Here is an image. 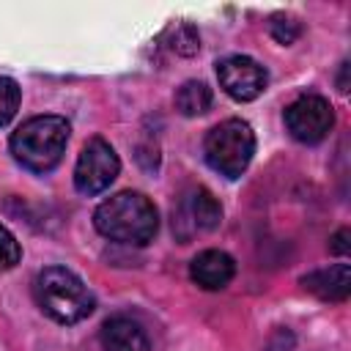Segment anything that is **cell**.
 Returning a JSON list of instances; mask_svg holds the SVG:
<instances>
[{
    "label": "cell",
    "mask_w": 351,
    "mask_h": 351,
    "mask_svg": "<svg viewBox=\"0 0 351 351\" xmlns=\"http://www.w3.org/2000/svg\"><path fill=\"white\" fill-rule=\"evenodd\" d=\"M348 239H351V230L348 228H343V230H337L335 236H332V252H337V255H348V250H351V244H348Z\"/></svg>",
    "instance_id": "cell-17"
},
{
    "label": "cell",
    "mask_w": 351,
    "mask_h": 351,
    "mask_svg": "<svg viewBox=\"0 0 351 351\" xmlns=\"http://www.w3.org/2000/svg\"><path fill=\"white\" fill-rule=\"evenodd\" d=\"M176 52H181V55H192V52H197V47H200V38H197V33H195V27L192 25H178L176 30H173V44H170Z\"/></svg>",
    "instance_id": "cell-16"
},
{
    "label": "cell",
    "mask_w": 351,
    "mask_h": 351,
    "mask_svg": "<svg viewBox=\"0 0 351 351\" xmlns=\"http://www.w3.org/2000/svg\"><path fill=\"white\" fill-rule=\"evenodd\" d=\"M19 99H22L19 85L11 77H0V126H5L16 115Z\"/></svg>",
    "instance_id": "cell-13"
},
{
    "label": "cell",
    "mask_w": 351,
    "mask_h": 351,
    "mask_svg": "<svg viewBox=\"0 0 351 351\" xmlns=\"http://www.w3.org/2000/svg\"><path fill=\"white\" fill-rule=\"evenodd\" d=\"M302 285L321 302H343L351 293V266L335 263L326 269H315L302 277Z\"/></svg>",
    "instance_id": "cell-11"
},
{
    "label": "cell",
    "mask_w": 351,
    "mask_h": 351,
    "mask_svg": "<svg viewBox=\"0 0 351 351\" xmlns=\"http://www.w3.org/2000/svg\"><path fill=\"white\" fill-rule=\"evenodd\" d=\"M19 255H22L19 241L14 239V233H11L8 228L0 225V271L14 269V266L19 263Z\"/></svg>",
    "instance_id": "cell-15"
},
{
    "label": "cell",
    "mask_w": 351,
    "mask_h": 351,
    "mask_svg": "<svg viewBox=\"0 0 351 351\" xmlns=\"http://www.w3.org/2000/svg\"><path fill=\"white\" fill-rule=\"evenodd\" d=\"M217 77H219V85L222 90L236 99V101H252L263 93L266 88V69L247 58V55H230L225 60L217 63Z\"/></svg>",
    "instance_id": "cell-8"
},
{
    "label": "cell",
    "mask_w": 351,
    "mask_h": 351,
    "mask_svg": "<svg viewBox=\"0 0 351 351\" xmlns=\"http://www.w3.org/2000/svg\"><path fill=\"white\" fill-rule=\"evenodd\" d=\"M236 274V261L222 250H203L189 263V277L203 291H219L225 288Z\"/></svg>",
    "instance_id": "cell-9"
},
{
    "label": "cell",
    "mask_w": 351,
    "mask_h": 351,
    "mask_svg": "<svg viewBox=\"0 0 351 351\" xmlns=\"http://www.w3.org/2000/svg\"><path fill=\"white\" fill-rule=\"evenodd\" d=\"M269 33H271L274 41H280V44H293V41L302 36V25H299V19H293V16L274 14V16L269 19Z\"/></svg>",
    "instance_id": "cell-14"
},
{
    "label": "cell",
    "mask_w": 351,
    "mask_h": 351,
    "mask_svg": "<svg viewBox=\"0 0 351 351\" xmlns=\"http://www.w3.org/2000/svg\"><path fill=\"white\" fill-rule=\"evenodd\" d=\"M118 170H121V162H118V154L112 151V145L101 137H93L77 159L74 186L80 195H99L115 181Z\"/></svg>",
    "instance_id": "cell-5"
},
{
    "label": "cell",
    "mask_w": 351,
    "mask_h": 351,
    "mask_svg": "<svg viewBox=\"0 0 351 351\" xmlns=\"http://www.w3.org/2000/svg\"><path fill=\"white\" fill-rule=\"evenodd\" d=\"M176 107L181 115L186 118H195V115H203L208 107H211V88L200 80H186L178 90H176Z\"/></svg>",
    "instance_id": "cell-12"
},
{
    "label": "cell",
    "mask_w": 351,
    "mask_h": 351,
    "mask_svg": "<svg viewBox=\"0 0 351 351\" xmlns=\"http://www.w3.org/2000/svg\"><path fill=\"white\" fill-rule=\"evenodd\" d=\"M36 302L58 324H77L93 313V293L63 266H49L36 277Z\"/></svg>",
    "instance_id": "cell-3"
},
{
    "label": "cell",
    "mask_w": 351,
    "mask_h": 351,
    "mask_svg": "<svg viewBox=\"0 0 351 351\" xmlns=\"http://www.w3.org/2000/svg\"><path fill=\"white\" fill-rule=\"evenodd\" d=\"M285 126L291 132L293 140L299 143H321L332 126H335V110L332 104L324 99V96H315V93H307V96H299L296 101L288 104L285 110Z\"/></svg>",
    "instance_id": "cell-6"
},
{
    "label": "cell",
    "mask_w": 351,
    "mask_h": 351,
    "mask_svg": "<svg viewBox=\"0 0 351 351\" xmlns=\"http://www.w3.org/2000/svg\"><path fill=\"white\" fill-rule=\"evenodd\" d=\"M219 222H222V206L203 186L184 192L178 206L173 208V230L178 233L181 241H189L197 233L214 230Z\"/></svg>",
    "instance_id": "cell-7"
},
{
    "label": "cell",
    "mask_w": 351,
    "mask_h": 351,
    "mask_svg": "<svg viewBox=\"0 0 351 351\" xmlns=\"http://www.w3.org/2000/svg\"><path fill=\"white\" fill-rule=\"evenodd\" d=\"M69 123L60 115H36L11 134L14 159L30 173H49L66 151Z\"/></svg>",
    "instance_id": "cell-2"
},
{
    "label": "cell",
    "mask_w": 351,
    "mask_h": 351,
    "mask_svg": "<svg viewBox=\"0 0 351 351\" xmlns=\"http://www.w3.org/2000/svg\"><path fill=\"white\" fill-rule=\"evenodd\" d=\"M346 74H348V60L343 63V69H340V80H337V85H340V90H343V93L348 90V80H346Z\"/></svg>",
    "instance_id": "cell-18"
},
{
    "label": "cell",
    "mask_w": 351,
    "mask_h": 351,
    "mask_svg": "<svg viewBox=\"0 0 351 351\" xmlns=\"http://www.w3.org/2000/svg\"><path fill=\"white\" fill-rule=\"evenodd\" d=\"M93 225L110 241L143 247L156 236L159 214H156V206L145 195H140V192H118V195L107 197L96 208Z\"/></svg>",
    "instance_id": "cell-1"
},
{
    "label": "cell",
    "mask_w": 351,
    "mask_h": 351,
    "mask_svg": "<svg viewBox=\"0 0 351 351\" xmlns=\"http://www.w3.org/2000/svg\"><path fill=\"white\" fill-rule=\"evenodd\" d=\"M203 154H206V162L219 176L239 178L255 154V134H252L250 123L241 118L222 121L206 134Z\"/></svg>",
    "instance_id": "cell-4"
},
{
    "label": "cell",
    "mask_w": 351,
    "mask_h": 351,
    "mask_svg": "<svg viewBox=\"0 0 351 351\" xmlns=\"http://www.w3.org/2000/svg\"><path fill=\"white\" fill-rule=\"evenodd\" d=\"M104 351H151V337L145 326L129 315H115L101 326Z\"/></svg>",
    "instance_id": "cell-10"
}]
</instances>
